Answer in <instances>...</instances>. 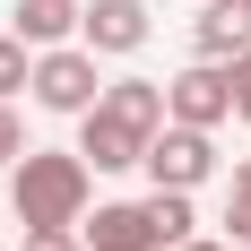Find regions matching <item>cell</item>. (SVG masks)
I'll use <instances>...</instances> for the list:
<instances>
[{"label": "cell", "instance_id": "11", "mask_svg": "<svg viewBox=\"0 0 251 251\" xmlns=\"http://www.w3.org/2000/svg\"><path fill=\"white\" fill-rule=\"evenodd\" d=\"M226 234L251 243V165H234V182H226Z\"/></svg>", "mask_w": 251, "mask_h": 251}, {"label": "cell", "instance_id": "3", "mask_svg": "<svg viewBox=\"0 0 251 251\" xmlns=\"http://www.w3.org/2000/svg\"><path fill=\"white\" fill-rule=\"evenodd\" d=\"M156 174V191H200L208 174H217V130H191V122H165L148 139V156H139Z\"/></svg>", "mask_w": 251, "mask_h": 251}, {"label": "cell", "instance_id": "12", "mask_svg": "<svg viewBox=\"0 0 251 251\" xmlns=\"http://www.w3.org/2000/svg\"><path fill=\"white\" fill-rule=\"evenodd\" d=\"M26 78H35V52H26V44H18V35H0V104L18 96Z\"/></svg>", "mask_w": 251, "mask_h": 251}, {"label": "cell", "instance_id": "14", "mask_svg": "<svg viewBox=\"0 0 251 251\" xmlns=\"http://www.w3.org/2000/svg\"><path fill=\"white\" fill-rule=\"evenodd\" d=\"M26 251H87V243H78V226H52V234H26Z\"/></svg>", "mask_w": 251, "mask_h": 251}, {"label": "cell", "instance_id": "4", "mask_svg": "<svg viewBox=\"0 0 251 251\" xmlns=\"http://www.w3.org/2000/svg\"><path fill=\"white\" fill-rule=\"evenodd\" d=\"M165 122H191V130L234 122V61H191L182 78H165Z\"/></svg>", "mask_w": 251, "mask_h": 251}, {"label": "cell", "instance_id": "8", "mask_svg": "<svg viewBox=\"0 0 251 251\" xmlns=\"http://www.w3.org/2000/svg\"><path fill=\"white\" fill-rule=\"evenodd\" d=\"M78 35H87V52H139L148 44V9L139 0H96L78 18Z\"/></svg>", "mask_w": 251, "mask_h": 251}, {"label": "cell", "instance_id": "2", "mask_svg": "<svg viewBox=\"0 0 251 251\" xmlns=\"http://www.w3.org/2000/svg\"><path fill=\"white\" fill-rule=\"evenodd\" d=\"M35 104L44 113H96V96H104V78H96V52L87 44H52V52H35Z\"/></svg>", "mask_w": 251, "mask_h": 251}, {"label": "cell", "instance_id": "6", "mask_svg": "<svg viewBox=\"0 0 251 251\" xmlns=\"http://www.w3.org/2000/svg\"><path fill=\"white\" fill-rule=\"evenodd\" d=\"M78 243L87 251H165V234H156L148 200H113V208H96V217H78Z\"/></svg>", "mask_w": 251, "mask_h": 251}, {"label": "cell", "instance_id": "5", "mask_svg": "<svg viewBox=\"0 0 251 251\" xmlns=\"http://www.w3.org/2000/svg\"><path fill=\"white\" fill-rule=\"evenodd\" d=\"M78 156H87V174H130L139 156H148V130H130L122 113H78Z\"/></svg>", "mask_w": 251, "mask_h": 251}, {"label": "cell", "instance_id": "13", "mask_svg": "<svg viewBox=\"0 0 251 251\" xmlns=\"http://www.w3.org/2000/svg\"><path fill=\"white\" fill-rule=\"evenodd\" d=\"M26 156V122H18V104H0V165H18Z\"/></svg>", "mask_w": 251, "mask_h": 251}, {"label": "cell", "instance_id": "16", "mask_svg": "<svg viewBox=\"0 0 251 251\" xmlns=\"http://www.w3.org/2000/svg\"><path fill=\"white\" fill-rule=\"evenodd\" d=\"M174 251H226V243H208V234H191V243H174Z\"/></svg>", "mask_w": 251, "mask_h": 251}, {"label": "cell", "instance_id": "7", "mask_svg": "<svg viewBox=\"0 0 251 251\" xmlns=\"http://www.w3.org/2000/svg\"><path fill=\"white\" fill-rule=\"evenodd\" d=\"M191 44H200V61H243L251 52V0H200Z\"/></svg>", "mask_w": 251, "mask_h": 251}, {"label": "cell", "instance_id": "9", "mask_svg": "<svg viewBox=\"0 0 251 251\" xmlns=\"http://www.w3.org/2000/svg\"><path fill=\"white\" fill-rule=\"evenodd\" d=\"M78 0H18V18H9V35H18L26 52H52V44H70L78 35Z\"/></svg>", "mask_w": 251, "mask_h": 251}, {"label": "cell", "instance_id": "1", "mask_svg": "<svg viewBox=\"0 0 251 251\" xmlns=\"http://www.w3.org/2000/svg\"><path fill=\"white\" fill-rule=\"evenodd\" d=\"M9 208H18L26 234L78 226V217H87V156L78 148H26L18 165H9Z\"/></svg>", "mask_w": 251, "mask_h": 251}, {"label": "cell", "instance_id": "15", "mask_svg": "<svg viewBox=\"0 0 251 251\" xmlns=\"http://www.w3.org/2000/svg\"><path fill=\"white\" fill-rule=\"evenodd\" d=\"M234 113H243V122H251V52H243V61H234Z\"/></svg>", "mask_w": 251, "mask_h": 251}, {"label": "cell", "instance_id": "10", "mask_svg": "<svg viewBox=\"0 0 251 251\" xmlns=\"http://www.w3.org/2000/svg\"><path fill=\"white\" fill-rule=\"evenodd\" d=\"M96 104H104V113H122L130 130H148V139L165 130V78H104Z\"/></svg>", "mask_w": 251, "mask_h": 251}]
</instances>
